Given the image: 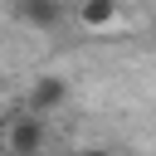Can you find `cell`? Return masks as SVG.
Segmentation results:
<instances>
[{
  "mask_svg": "<svg viewBox=\"0 0 156 156\" xmlns=\"http://www.w3.org/2000/svg\"><path fill=\"white\" fill-rule=\"evenodd\" d=\"M78 29H112L117 20H122V10H117V0H88V5H78Z\"/></svg>",
  "mask_w": 156,
  "mask_h": 156,
  "instance_id": "cell-4",
  "label": "cell"
},
{
  "mask_svg": "<svg viewBox=\"0 0 156 156\" xmlns=\"http://www.w3.org/2000/svg\"><path fill=\"white\" fill-rule=\"evenodd\" d=\"M44 141H49L44 117H34L24 107L5 117V156H44Z\"/></svg>",
  "mask_w": 156,
  "mask_h": 156,
  "instance_id": "cell-1",
  "label": "cell"
},
{
  "mask_svg": "<svg viewBox=\"0 0 156 156\" xmlns=\"http://www.w3.org/2000/svg\"><path fill=\"white\" fill-rule=\"evenodd\" d=\"M0 156H5V117H0Z\"/></svg>",
  "mask_w": 156,
  "mask_h": 156,
  "instance_id": "cell-6",
  "label": "cell"
},
{
  "mask_svg": "<svg viewBox=\"0 0 156 156\" xmlns=\"http://www.w3.org/2000/svg\"><path fill=\"white\" fill-rule=\"evenodd\" d=\"M15 15H20L24 24H34V29H58V24L68 20V10H63L58 0H15Z\"/></svg>",
  "mask_w": 156,
  "mask_h": 156,
  "instance_id": "cell-3",
  "label": "cell"
},
{
  "mask_svg": "<svg viewBox=\"0 0 156 156\" xmlns=\"http://www.w3.org/2000/svg\"><path fill=\"white\" fill-rule=\"evenodd\" d=\"M73 156H117V151H107V146H83V151H73Z\"/></svg>",
  "mask_w": 156,
  "mask_h": 156,
  "instance_id": "cell-5",
  "label": "cell"
},
{
  "mask_svg": "<svg viewBox=\"0 0 156 156\" xmlns=\"http://www.w3.org/2000/svg\"><path fill=\"white\" fill-rule=\"evenodd\" d=\"M58 107H68V78H63V73H39V78L29 83V102H24V112H34V117H54Z\"/></svg>",
  "mask_w": 156,
  "mask_h": 156,
  "instance_id": "cell-2",
  "label": "cell"
}]
</instances>
